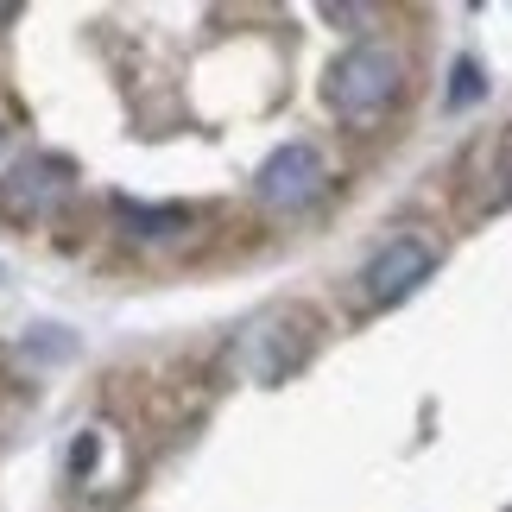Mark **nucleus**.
Instances as JSON below:
<instances>
[{"mask_svg":"<svg viewBox=\"0 0 512 512\" xmlns=\"http://www.w3.org/2000/svg\"><path fill=\"white\" fill-rule=\"evenodd\" d=\"M323 102H329V114H336L342 127L386 121V114L405 102V57L392 45H373V38L348 45L336 64L323 70Z\"/></svg>","mask_w":512,"mask_h":512,"instance_id":"nucleus-1","label":"nucleus"},{"mask_svg":"<svg viewBox=\"0 0 512 512\" xmlns=\"http://www.w3.org/2000/svg\"><path fill=\"white\" fill-rule=\"evenodd\" d=\"M317 348H323V317L317 310L310 304H279V310H266V317L247 329L241 367L260 386H285L291 373H304L310 361H317Z\"/></svg>","mask_w":512,"mask_h":512,"instance_id":"nucleus-2","label":"nucleus"},{"mask_svg":"<svg viewBox=\"0 0 512 512\" xmlns=\"http://www.w3.org/2000/svg\"><path fill=\"white\" fill-rule=\"evenodd\" d=\"M70 196H76V165L57 159V152H32L0 177V222L13 228L51 222V215H64Z\"/></svg>","mask_w":512,"mask_h":512,"instance_id":"nucleus-3","label":"nucleus"},{"mask_svg":"<svg viewBox=\"0 0 512 512\" xmlns=\"http://www.w3.org/2000/svg\"><path fill=\"white\" fill-rule=\"evenodd\" d=\"M127 487H133V462L121 456L114 430H102V424L76 430V443H70V494H76V512H121L127 506Z\"/></svg>","mask_w":512,"mask_h":512,"instance_id":"nucleus-4","label":"nucleus"},{"mask_svg":"<svg viewBox=\"0 0 512 512\" xmlns=\"http://www.w3.org/2000/svg\"><path fill=\"white\" fill-rule=\"evenodd\" d=\"M437 260H443L437 241H424V234H392V241L367 260V272H361V298H367V310L405 304L418 285H430Z\"/></svg>","mask_w":512,"mask_h":512,"instance_id":"nucleus-5","label":"nucleus"},{"mask_svg":"<svg viewBox=\"0 0 512 512\" xmlns=\"http://www.w3.org/2000/svg\"><path fill=\"white\" fill-rule=\"evenodd\" d=\"M323 190H329V165H323V152L310 146V140L279 146V152L260 165V177H253V196H260L266 209H285V215L323 203Z\"/></svg>","mask_w":512,"mask_h":512,"instance_id":"nucleus-6","label":"nucleus"},{"mask_svg":"<svg viewBox=\"0 0 512 512\" xmlns=\"http://www.w3.org/2000/svg\"><path fill=\"white\" fill-rule=\"evenodd\" d=\"M456 184H462V215L468 222H487V215L512 209V127L481 133V140L468 146Z\"/></svg>","mask_w":512,"mask_h":512,"instance_id":"nucleus-7","label":"nucleus"},{"mask_svg":"<svg viewBox=\"0 0 512 512\" xmlns=\"http://www.w3.org/2000/svg\"><path fill=\"white\" fill-rule=\"evenodd\" d=\"M114 222H121V234L127 241H140V247H159V241H177L190 222H196V209H177V203H165V209H152V203H114Z\"/></svg>","mask_w":512,"mask_h":512,"instance_id":"nucleus-8","label":"nucleus"},{"mask_svg":"<svg viewBox=\"0 0 512 512\" xmlns=\"http://www.w3.org/2000/svg\"><path fill=\"white\" fill-rule=\"evenodd\" d=\"M475 95H481V70H475V64L462 57V64L449 70V108H468Z\"/></svg>","mask_w":512,"mask_h":512,"instance_id":"nucleus-9","label":"nucleus"},{"mask_svg":"<svg viewBox=\"0 0 512 512\" xmlns=\"http://www.w3.org/2000/svg\"><path fill=\"white\" fill-rule=\"evenodd\" d=\"M7 127H13V102L0 95V146H7Z\"/></svg>","mask_w":512,"mask_h":512,"instance_id":"nucleus-10","label":"nucleus"},{"mask_svg":"<svg viewBox=\"0 0 512 512\" xmlns=\"http://www.w3.org/2000/svg\"><path fill=\"white\" fill-rule=\"evenodd\" d=\"M13 19H19V7H0V32H7V26H13Z\"/></svg>","mask_w":512,"mask_h":512,"instance_id":"nucleus-11","label":"nucleus"},{"mask_svg":"<svg viewBox=\"0 0 512 512\" xmlns=\"http://www.w3.org/2000/svg\"><path fill=\"white\" fill-rule=\"evenodd\" d=\"M506 512H512V506H506Z\"/></svg>","mask_w":512,"mask_h":512,"instance_id":"nucleus-12","label":"nucleus"}]
</instances>
